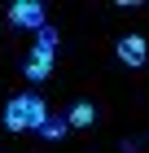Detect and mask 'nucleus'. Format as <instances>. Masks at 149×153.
Instances as JSON below:
<instances>
[{"label": "nucleus", "instance_id": "nucleus-1", "mask_svg": "<svg viewBox=\"0 0 149 153\" xmlns=\"http://www.w3.org/2000/svg\"><path fill=\"white\" fill-rule=\"evenodd\" d=\"M0 123H4V131H40L48 123V105L44 96L35 92H18L4 101V109H0Z\"/></svg>", "mask_w": 149, "mask_h": 153}, {"label": "nucleus", "instance_id": "nucleus-2", "mask_svg": "<svg viewBox=\"0 0 149 153\" xmlns=\"http://www.w3.org/2000/svg\"><path fill=\"white\" fill-rule=\"evenodd\" d=\"M53 53H57V31H53V26L35 31V48H31V57H26V66H22L26 83L48 79V70H53Z\"/></svg>", "mask_w": 149, "mask_h": 153}, {"label": "nucleus", "instance_id": "nucleus-3", "mask_svg": "<svg viewBox=\"0 0 149 153\" xmlns=\"http://www.w3.org/2000/svg\"><path fill=\"white\" fill-rule=\"evenodd\" d=\"M4 18H9L13 31H44L48 26V9L40 4V0H13Z\"/></svg>", "mask_w": 149, "mask_h": 153}, {"label": "nucleus", "instance_id": "nucleus-4", "mask_svg": "<svg viewBox=\"0 0 149 153\" xmlns=\"http://www.w3.org/2000/svg\"><path fill=\"white\" fill-rule=\"evenodd\" d=\"M145 53H149L145 35H123L118 39V61L123 66H145Z\"/></svg>", "mask_w": 149, "mask_h": 153}, {"label": "nucleus", "instance_id": "nucleus-5", "mask_svg": "<svg viewBox=\"0 0 149 153\" xmlns=\"http://www.w3.org/2000/svg\"><path fill=\"white\" fill-rule=\"evenodd\" d=\"M66 123L70 127H92V123H97V105H92V101H75V105L66 109Z\"/></svg>", "mask_w": 149, "mask_h": 153}, {"label": "nucleus", "instance_id": "nucleus-6", "mask_svg": "<svg viewBox=\"0 0 149 153\" xmlns=\"http://www.w3.org/2000/svg\"><path fill=\"white\" fill-rule=\"evenodd\" d=\"M66 131H70V123H66V118H48L44 127H40V136H44V140H61Z\"/></svg>", "mask_w": 149, "mask_h": 153}]
</instances>
